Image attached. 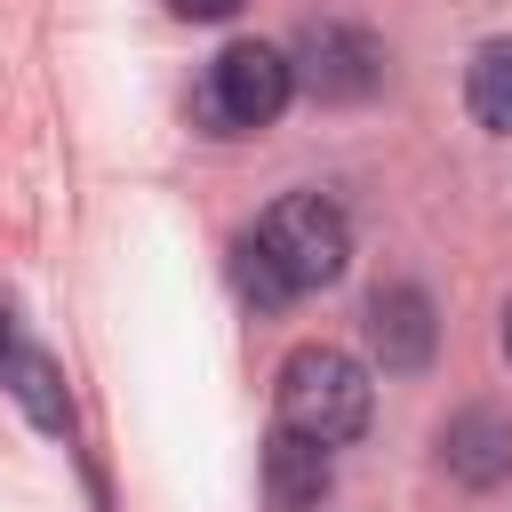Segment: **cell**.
I'll use <instances>...</instances> for the list:
<instances>
[{"instance_id":"12","label":"cell","mask_w":512,"mask_h":512,"mask_svg":"<svg viewBox=\"0 0 512 512\" xmlns=\"http://www.w3.org/2000/svg\"><path fill=\"white\" fill-rule=\"evenodd\" d=\"M504 360H512V304H504Z\"/></svg>"},{"instance_id":"5","label":"cell","mask_w":512,"mask_h":512,"mask_svg":"<svg viewBox=\"0 0 512 512\" xmlns=\"http://www.w3.org/2000/svg\"><path fill=\"white\" fill-rule=\"evenodd\" d=\"M432 344H440V320H432V296L416 280H392L368 296V352L384 376H416L432 360Z\"/></svg>"},{"instance_id":"10","label":"cell","mask_w":512,"mask_h":512,"mask_svg":"<svg viewBox=\"0 0 512 512\" xmlns=\"http://www.w3.org/2000/svg\"><path fill=\"white\" fill-rule=\"evenodd\" d=\"M232 280H240V296H248L256 312H280V304H296V288L272 272V256H264L248 232H240V248H232Z\"/></svg>"},{"instance_id":"7","label":"cell","mask_w":512,"mask_h":512,"mask_svg":"<svg viewBox=\"0 0 512 512\" xmlns=\"http://www.w3.org/2000/svg\"><path fill=\"white\" fill-rule=\"evenodd\" d=\"M328 480H336V464H328L320 440H304V432H288V424L264 440V504H272V512H320Z\"/></svg>"},{"instance_id":"11","label":"cell","mask_w":512,"mask_h":512,"mask_svg":"<svg viewBox=\"0 0 512 512\" xmlns=\"http://www.w3.org/2000/svg\"><path fill=\"white\" fill-rule=\"evenodd\" d=\"M168 8H176V16H200V24H216V16H232L240 0H168Z\"/></svg>"},{"instance_id":"1","label":"cell","mask_w":512,"mask_h":512,"mask_svg":"<svg viewBox=\"0 0 512 512\" xmlns=\"http://www.w3.org/2000/svg\"><path fill=\"white\" fill-rule=\"evenodd\" d=\"M272 408H280L288 432H304V440H320V448H344V440L368 432L376 384H368V368H360L352 352H336V344H296V352L280 360Z\"/></svg>"},{"instance_id":"9","label":"cell","mask_w":512,"mask_h":512,"mask_svg":"<svg viewBox=\"0 0 512 512\" xmlns=\"http://www.w3.org/2000/svg\"><path fill=\"white\" fill-rule=\"evenodd\" d=\"M464 104L488 136H512V40H480L464 64Z\"/></svg>"},{"instance_id":"6","label":"cell","mask_w":512,"mask_h":512,"mask_svg":"<svg viewBox=\"0 0 512 512\" xmlns=\"http://www.w3.org/2000/svg\"><path fill=\"white\" fill-rule=\"evenodd\" d=\"M0 384L16 392V408H24L40 432H64V424H72L64 368H56L40 344H24V328H16V312H8V304H0Z\"/></svg>"},{"instance_id":"2","label":"cell","mask_w":512,"mask_h":512,"mask_svg":"<svg viewBox=\"0 0 512 512\" xmlns=\"http://www.w3.org/2000/svg\"><path fill=\"white\" fill-rule=\"evenodd\" d=\"M248 240L272 256V272H280L296 296H304V288H328V280L352 264V224H344V208L320 200V192H288V200H272V208L256 216Z\"/></svg>"},{"instance_id":"3","label":"cell","mask_w":512,"mask_h":512,"mask_svg":"<svg viewBox=\"0 0 512 512\" xmlns=\"http://www.w3.org/2000/svg\"><path fill=\"white\" fill-rule=\"evenodd\" d=\"M288 96H296L288 56L264 48V40H232V48L208 64V80H200V120H208L216 136H248V128H272V120L288 112Z\"/></svg>"},{"instance_id":"8","label":"cell","mask_w":512,"mask_h":512,"mask_svg":"<svg viewBox=\"0 0 512 512\" xmlns=\"http://www.w3.org/2000/svg\"><path fill=\"white\" fill-rule=\"evenodd\" d=\"M440 456H448L456 480L496 488V480L512 472V416H496V408H464V416L440 432Z\"/></svg>"},{"instance_id":"4","label":"cell","mask_w":512,"mask_h":512,"mask_svg":"<svg viewBox=\"0 0 512 512\" xmlns=\"http://www.w3.org/2000/svg\"><path fill=\"white\" fill-rule=\"evenodd\" d=\"M288 72H296V88H312L320 104H360V96H376V80H384V48H376L360 24L320 16V24H304Z\"/></svg>"}]
</instances>
